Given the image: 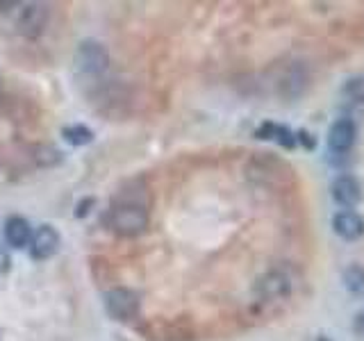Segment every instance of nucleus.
Returning a JSON list of instances; mask_svg holds the SVG:
<instances>
[{
    "label": "nucleus",
    "instance_id": "nucleus-9",
    "mask_svg": "<svg viewBox=\"0 0 364 341\" xmlns=\"http://www.w3.org/2000/svg\"><path fill=\"white\" fill-rule=\"evenodd\" d=\"M5 242L11 248H26L32 242V227L23 216H9L5 223Z\"/></svg>",
    "mask_w": 364,
    "mask_h": 341
},
{
    "label": "nucleus",
    "instance_id": "nucleus-15",
    "mask_svg": "<svg viewBox=\"0 0 364 341\" xmlns=\"http://www.w3.org/2000/svg\"><path fill=\"white\" fill-rule=\"evenodd\" d=\"M344 94L353 102H360V105H364V77H350L346 82V87H344Z\"/></svg>",
    "mask_w": 364,
    "mask_h": 341
},
{
    "label": "nucleus",
    "instance_id": "nucleus-16",
    "mask_svg": "<svg viewBox=\"0 0 364 341\" xmlns=\"http://www.w3.org/2000/svg\"><path fill=\"white\" fill-rule=\"evenodd\" d=\"M9 269H11V257H9L7 250L0 246V276H3V273H7Z\"/></svg>",
    "mask_w": 364,
    "mask_h": 341
},
{
    "label": "nucleus",
    "instance_id": "nucleus-18",
    "mask_svg": "<svg viewBox=\"0 0 364 341\" xmlns=\"http://www.w3.org/2000/svg\"><path fill=\"white\" fill-rule=\"evenodd\" d=\"M299 141L301 144L305 141L307 148H314V139H310V134H307V132H299Z\"/></svg>",
    "mask_w": 364,
    "mask_h": 341
},
{
    "label": "nucleus",
    "instance_id": "nucleus-14",
    "mask_svg": "<svg viewBox=\"0 0 364 341\" xmlns=\"http://www.w3.org/2000/svg\"><path fill=\"white\" fill-rule=\"evenodd\" d=\"M34 157H37V164H41V166H55L57 162H62V153L53 146L37 148V155Z\"/></svg>",
    "mask_w": 364,
    "mask_h": 341
},
{
    "label": "nucleus",
    "instance_id": "nucleus-1",
    "mask_svg": "<svg viewBox=\"0 0 364 341\" xmlns=\"http://www.w3.org/2000/svg\"><path fill=\"white\" fill-rule=\"evenodd\" d=\"M109 227L121 237H136L148 227V210L139 200H119L109 210Z\"/></svg>",
    "mask_w": 364,
    "mask_h": 341
},
{
    "label": "nucleus",
    "instance_id": "nucleus-17",
    "mask_svg": "<svg viewBox=\"0 0 364 341\" xmlns=\"http://www.w3.org/2000/svg\"><path fill=\"white\" fill-rule=\"evenodd\" d=\"M353 330H355V335L364 339V310L355 316V321H353Z\"/></svg>",
    "mask_w": 364,
    "mask_h": 341
},
{
    "label": "nucleus",
    "instance_id": "nucleus-4",
    "mask_svg": "<svg viewBox=\"0 0 364 341\" xmlns=\"http://www.w3.org/2000/svg\"><path fill=\"white\" fill-rule=\"evenodd\" d=\"M46 23H48V7L46 5H39V3L18 5V14H16L14 26L23 37H39V34L46 30Z\"/></svg>",
    "mask_w": 364,
    "mask_h": 341
},
{
    "label": "nucleus",
    "instance_id": "nucleus-7",
    "mask_svg": "<svg viewBox=\"0 0 364 341\" xmlns=\"http://www.w3.org/2000/svg\"><path fill=\"white\" fill-rule=\"evenodd\" d=\"M60 250V232L53 225H41L37 232H32L30 255L32 259H50Z\"/></svg>",
    "mask_w": 364,
    "mask_h": 341
},
{
    "label": "nucleus",
    "instance_id": "nucleus-3",
    "mask_svg": "<svg viewBox=\"0 0 364 341\" xmlns=\"http://www.w3.org/2000/svg\"><path fill=\"white\" fill-rule=\"evenodd\" d=\"M105 307H107V314L112 318H117V321H132V318L139 314L141 301L136 291L117 287L105 293Z\"/></svg>",
    "mask_w": 364,
    "mask_h": 341
},
{
    "label": "nucleus",
    "instance_id": "nucleus-6",
    "mask_svg": "<svg viewBox=\"0 0 364 341\" xmlns=\"http://www.w3.org/2000/svg\"><path fill=\"white\" fill-rule=\"evenodd\" d=\"M330 191H333L335 202H339L341 207H355V205H360L362 198H364L362 182L355 175H350V173L337 175L333 180V187H330Z\"/></svg>",
    "mask_w": 364,
    "mask_h": 341
},
{
    "label": "nucleus",
    "instance_id": "nucleus-12",
    "mask_svg": "<svg viewBox=\"0 0 364 341\" xmlns=\"http://www.w3.org/2000/svg\"><path fill=\"white\" fill-rule=\"evenodd\" d=\"M344 287L353 293V296H360L364 298V266L360 264H350L344 269Z\"/></svg>",
    "mask_w": 364,
    "mask_h": 341
},
{
    "label": "nucleus",
    "instance_id": "nucleus-8",
    "mask_svg": "<svg viewBox=\"0 0 364 341\" xmlns=\"http://www.w3.org/2000/svg\"><path fill=\"white\" fill-rule=\"evenodd\" d=\"M333 230L346 242H355L364 234V219L353 210H341L333 216Z\"/></svg>",
    "mask_w": 364,
    "mask_h": 341
},
{
    "label": "nucleus",
    "instance_id": "nucleus-5",
    "mask_svg": "<svg viewBox=\"0 0 364 341\" xmlns=\"http://www.w3.org/2000/svg\"><path fill=\"white\" fill-rule=\"evenodd\" d=\"M358 139V125L353 119L344 117V119H337L328 130V148L330 153H337V155H344L348 153L353 146H355Z\"/></svg>",
    "mask_w": 364,
    "mask_h": 341
},
{
    "label": "nucleus",
    "instance_id": "nucleus-11",
    "mask_svg": "<svg viewBox=\"0 0 364 341\" xmlns=\"http://www.w3.org/2000/svg\"><path fill=\"white\" fill-rule=\"evenodd\" d=\"M259 291L267 296V298H278L289 291V282L282 273H269V276L259 282Z\"/></svg>",
    "mask_w": 364,
    "mask_h": 341
},
{
    "label": "nucleus",
    "instance_id": "nucleus-13",
    "mask_svg": "<svg viewBox=\"0 0 364 341\" xmlns=\"http://www.w3.org/2000/svg\"><path fill=\"white\" fill-rule=\"evenodd\" d=\"M64 139L71 144V146H87L94 141V132H91L87 125L82 123H75V125H66V128L62 130Z\"/></svg>",
    "mask_w": 364,
    "mask_h": 341
},
{
    "label": "nucleus",
    "instance_id": "nucleus-10",
    "mask_svg": "<svg viewBox=\"0 0 364 341\" xmlns=\"http://www.w3.org/2000/svg\"><path fill=\"white\" fill-rule=\"evenodd\" d=\"M257 139H276L280 146L284 148H291L296 146V136L291 134V130L287 128V125H276V123H262L259 130L255 132Z\"/></svg>",
    "mask_w": 364,
    "mask_h": 341
},
{
    "label": "nucleus",
    "instance_id": "nucleus-2",
    "mask_svg": "<svg viewBox=\"0 0 364 341\" xmlns=\"http://www.w3.org/2000/svg\"><path fill=\"white\" fill-rule=\"evenodd\" d=\"M75 66L87 75H100L109 68V53L100 41L85 39L75 50Z\"/></svg>",
    "mask_w": 364,
    "mask_h": 341
},
{
    "label": "nucleus",
    "instance_id": "nucleus-19",
    "mask_svg": "<svg viewBox=\"0 0 364 341\" xmlns=\"http://www.w3.org/2000/svg\"><path fill=\"white\" fill-rule=\"evenodd\" d=\"M316 341H330V339H328V337H318Z\"/></svg>",
    "mask_w": 364,
    "mask_h": 341
}]
</instances>
